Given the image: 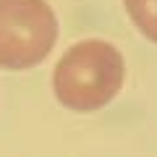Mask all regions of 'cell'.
<instances>
[{
  "mask_svg": "<svg viewBox=\"0 0 157 157\" xmlns=\"http://www.w3.org/2000/svg\"><path fill=\"white\" fill-rule=\"evenodd\" d=\"M58 39L55 11L45 0H0V66L34 68L50 55Z\"/></svg>",
  "mask_w": 157,
  "mask_h": 157,
  "instance_id": "7a4b0ae2",
  "label": "cell"
},
{
  "mask_svg": "<svg viewBox=\"0 0 157 157\" xmlns=\"http://www.w3.org/2000/svg\"><path fill=\"white\" fill-rule=\"evenodd\" d=\"M123 55L105 39H84L68 47L52 71L58 102L76 113L105 107L123 86Z\"/></svg>",
  "mask_w": 157,
  "mask_h": 157,
  "instance_id": "6da1fadb",
  "label": "cell"
},
{
  "mask_svg": "<svg viewBox=\"0 0 157 157\" xmlns=\"http://www.w3.org/2000/svg\"><path fill=\"white\" fill-rule=\"evenodd\" d=\"M131 21L147 39L157 42V0H123Z\"/></svg>",
  "mask_w": 157,
  "mask_h": 157,
  "instance_id": "3957f363",
  "label": "cell"
}]
</instances>
